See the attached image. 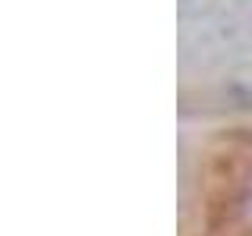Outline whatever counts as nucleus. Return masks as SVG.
Listing matches in <instances>:
<instances>
[]
</instances>
